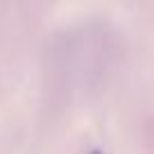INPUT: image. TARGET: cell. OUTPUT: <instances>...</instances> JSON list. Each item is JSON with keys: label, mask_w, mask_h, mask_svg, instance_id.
Masks as SVG:
<instances>
[{"label": "cell", "mask_w": 154, "mask_h": 154, "mask_svg": "<svg viewBox=\"0 0 154 154\" xmlns=\"http://www.w3.org/2000/svg\"><path fill=\"white\" fill-rule=\"evenodd\" d=\"M91 154H100V152H91Z\"/></svg>", "instance_id": "1"}]
</instances>
